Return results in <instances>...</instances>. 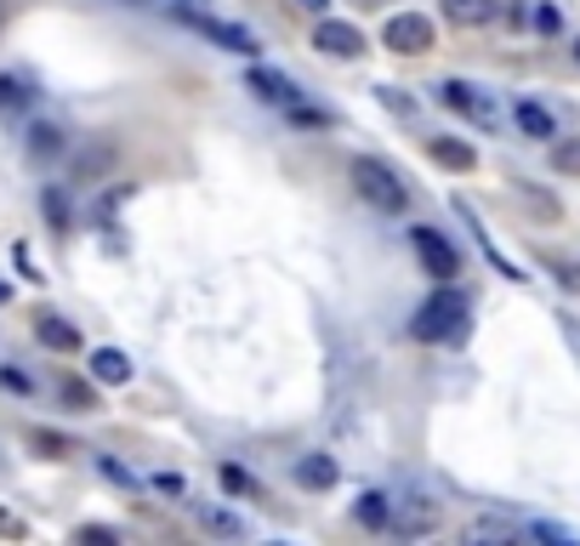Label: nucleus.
<instances>
[{
    "label": "nucleus",
    "mask_w": 580,
    "mask_h": 546,
    "mask_svg": "<svg viewBox=\"0 0 580 546\" xmlns=\"http://www.w3.org/2000/svg\"><path fill=\"white\" fill-rule=\"evenodd\" d=\"M574 63H580V41H574Z\"/></svg>",
    "instance_id": "35"
},
{
    "label": "nucleus",
    "mask_w": 580,
    "mask_h": 546,
    "mask_svg": "<svg viewBox=\"0 0 580 546\" xmlns=\"http://www.w3.org/2000/svg\"><path fill=\"white\" fill-rule=\"evenodd\" d=\"M199 529H205V535H228V540L245 535V524H239L233 512H222V506H199Z\"/></svg>",
    "instance_id": "21"
},
{
    "label": "nucleus",
    "mask_w": 580,
    "mask_h": 546,
    "mask_svg": "<svg viewBox=\"0 0 580 546\" xmlns=\"http://www.w3.org/2000/svg\"><path fill=\"white\" fill-rule=\"evenodd\" d=\"M34 336H41L52 353H75V348H80V330L68 325V319H57V314H41V319H34Z\"/></svg>",
    "instance_id": "16"
},
{
    "label": "nucleus",
    "mask_w": 580,
    "mask_h": 546,
    "mask_svg": "<svg viewBox=\"0 0 580 546\" xmlns=\"http://www.w3.org/2000/svg\"><path fill=\"white\" fill-rule=\"evenodd\" d=\"M171 18L188 23V29H199L205 41H217V46H228V52H239V57H256V52H262V41H256L251 29H239V23H222V18H211V12H199L194 0H188V7H177Z\"/></svg>",
    "instance_id": "3"
},
{
    "label": "nucleus",
    "mask_w": 580,
    "mask_h": 546,
    "mask_svg": "<svg viewBox=\"0 0 580 546\" xmlns=\"http://www.w3.org/2000/svg\"><path fill=\"white\" fill-rule=\"evenodd\" d=\"M518 535V524H506V518H472L467 529H461V540H472V546H484V540H512Z\"/></svg>",
    "instance_id": "20"
},
{
    "label": "nucleus",
    "mask_w": 580,
    "mask_h": 546,
    "mask_svg": "<svg viewBox=\"0 0 580 546\" xmlns=\"http://www.w3.org/2000/svg\"><path fill=\"white\" fill-rule=\"evenodd\" d=\"M348 183H353V194L370 205V211H382V217H398V211H409V188L398 183V171H393L387 160H375V154H359V160L348 165Z\"/></svg>",
    "instance_id": "2"
},
{
    "label": "nucleus",
    "mask_w": 580,
    "mask_h": 546,
    "mask_svg": "<svg viewBox=\"0 0 580 546\" xmlns=\"http://www.w3.org/2000/svg\"><path fill=\"white\" fill-rule=\"evenodd\" d=\"M472 330V302L461 291H438L416 307V319H409V336L427 341V348H461Z\"/></svg>",
    "instance_id": "1"
},
{
    "label": "nucleus",
    "mask_w": 580,
    "mask_h": 546,
    "mask_svg": "<svg viewBox=\"0 0 580 546\" xmlns=\"http://www.w3.org/2000/svg\"><path fill=\"white\" fill-rule=\"evenodd\" d=\"M23 149H29V160H41V165H46V160H57V154L68 149V131L52 125V120H34L29 136H23Z\"/></svg>",
    "instance_id": "12"
},
{
    "label": "nucleus",
    "mask_w": 580,
    "mask_h": 546,
    "mask_svg": "<svg viewBox=\"0 0 580 546\" xmlns=\"http://www.w3.org/2000/svg\"><path fill=\"white\" fill-rule=\"evenodd\" d=\"M529 535H535V540H569V535H563V529H552V524H529Z\"/></svg>",
    "instance_id": "31"
},
{
    "label": "nucleus",
    "mask_w": 580,
    "mask_h": 546,
    "mask_svg": "<svg viewBox=\"0 0 580 546\" xmlns=\"http://www.w3.org/2000/svg\"><path fill=\"white\" fill-rule=\"evenodd\" d=\"M427 154H433L438 165H450V171H472V165H478V154L461 143V136H433Z\"/></svg>",
    "instance_id": "18"
},
{
    "label": "nucleus",
    "mask_w": 580,
    "mask_h": 546,
    "mask_svg": "<svg viewBox=\"0 0 580 546\" xmlns=\"http://www.w3.org/2000/svg\"><path fill=\"white\" fill-rule=\"evenodd\" d=\"M41 205H46V217H52V228H68V199H63L57 188H46V194H41Z\"/></svg>",
    "instance_id": "24"
},
{
    "label": "nucleus",
    "mask_w": 580,
    "mask_h": 546,
    "mask_svg": "<svg viewBox=\"0 0 580 546\" xmlns=\"http://www.w3.org/2000/svg\"><path fill=\"white\" fill-rule=\"evenodd\" d=\"M0 387H12V393H29V375H23V370H0Z\"/></svg>",
    "instance_id": "29"
},
{
    "label": "nucleus",
    "mask_w": 580,
    "mask_h": 546,
    "mask_svg": "<svg viewBox=\"0 0 580 546\" xmlns=\"http://www.w3.org/2000/svg\"><path fill=\"white\" fill-rule=\"evenodd\" d=\"M245 86H251L262 102H273V109H291V102H296L291 75H280V68H267V63H256V68H251V75H245Z\"/></svg>",
    "instance_id": "9"
},
{
    "label": "nucleus",
    "mask_w": 580,
    "mask_h": 546,
    "mask_svg": "<svg viewBox=\"0 0 580 546\" xmlns=\"http://www.w3.org/2000/svg\"><path fill=\"white\" fill-rule=\"evenodd\" d=\"M63 404L80 410V416H91V410H97V393H91L86 382H63Z\"/></svg>",
    "instance_id": "23"
},
{
    "label": "nucleus",
    "mask_w": 580,
    "mask_h": 546,
    "mask_svg": "<svg viewBox=\"0 0 580 546\" xmlns=\"http://www.w3.org/2000/svg\"><path fill=\"white\" fill-rule=\"evenodd\" d=\"M552 171L558 177H580V136H552Z\"/></svg>",
    "instance_id": "22"
},
{
    "label": "nucleus",
    "mask_w": 580,
    "mask_h": 546,
    "mask_svg": "<svg viewBox=\"0 0 580 546\" xmlns=\"http://www.w3.org/2000/svg\"><path fill=\"white\" fill-rule=\"evenodd\" d=\"M97 467H102V472H109V478H114V484H125V490H136V472H131V467H120L114 456H97Z\"/></svg>",
    "instance_id": "25"
},
{
    "label": "nucleus",
    "mask_w": 580,
    "mask_h": 546,
    "mask_svg": "<svg viewBox=\"0 0 580 546\" xmlns=\"http://www.w3.org/2000/svg\"><path fill=\"white\" fill-rule=\"evenodd\" d=\"M154 490H160V495H188V484H183L177 472H154Z\"/></svg>",
    "instance_id": "27"
},
{
    "label": "nucleus",
    "mask_w": 580,
    "mask_h": 546,
    "mask_svg": "<svg viewBox=\"0 0 580 546\" xmlns=\"http://www.w3.org/2000/svg\"><path fill=\"white\" fill-rule=\"evenodd\" d=\"M336 478H341L336 456H302L296 461V484L302 490H336Z\"/></svg>",
    "instance_id": "15"
},
{
    "label": "nucleus",
    "mask_w": 580,
    "mask_h": 546,
    "mask_svg": "<svg viewBox=\"0 0 580 546\" xmlns=\"http://www.w3.org/2000/svg\"><path fill=\"white\" fill-rule=\"evenodd\" d=\"M0 535H7V540H18V535H23V518H12L7 506H0Z\"/></svg>",
    "instance_id": "30"
},
{
    "label": "nucleus",
    "mask_w": 580,
    "mask_h": 546,
    "mask_svg": "<svg viewBox=\"0 0 580 546\" xmlns=\"http://www.w3.org/2000/svg\"><path fill=\"white\" fill-rule=\"evenodd\" d=\"M80 540H102V546H114L120 540V529H102V524H86V529H75Z\"/></svg>",
    "instance_id": "28"
},
{
    "label": "nucleus",
    "mask_w": 580,
    "mask_h": 546,
    "mask_svg": "<svg viewBox=\"0 0 580 546\" xmlns=\"http://www.w3.org/2000/svg\"><path fill=\"white\" fill-rule=\"evenodd\" d=\"M353 518H359L364 529H393V501L370 490V495H359V501H353Z\"/></svg>",
    "instance_id": "19"
},
{
    "label": "nucleus",
    "mask_w": 580,
    "mask_h": 546,
    "mask_svg": "<svg viewBox=\"0 0 580 546\" xmlns=\"http://www.w3.org/2000/svg\"><path fill=\"white\" fill-rule=\"evenodd\" d=\"M382 102H387L393 114H409V97H398V91H382Z\"/></svg>",
    "instance_id": "32"
},
{
    "label": "nucleus",
    "mask_w": 580,
    "mask_h": 546,
    "mask_svg": "<svg viewBox=\"0 0 580 546\" xmlns=\"http://www.w3.org/2000/svg\"><path fill=\"white\" fill-rule=\"evenodd\" d=\"M91 382L125 387V382H131V359H125L120 348H97V353H91Z\"/></svg>",
    "instance_id": "14"
},
{
    "label": "nucleus",
    "mask_w": 580,
    "mask_h": 546,
    "mask_svg": "<svg viewBox=\"0 0 580 546\" xmlns=\"http://www.w3.org/2000/svg\"><path fill=\"white\" fill-rule=\"evenodd\" d=\"M285 114H291V125H330V114H325V109H302V102H291Z\"/></svg>",
    "instance_id": "26"
},
{
    "label": "nucleus",
    "mask_w": 580,
    "mask_h": 546,
    "mask_svg": "<svg viewBox=\"0 0 580 546\" xmlns=\"http://www.w3.org/2000/svg\"><path fill=\"white\" fill-rule=\"evenodd\" d=\"M438 7L456 29H490L501 18V0H438Z\"/></svg>",
    "instance_id": "11"
},
{
    "label": "nucleus",
    "mask_w": 580,
    "mask_h": 546,
    "mask_svg": "<svg viewBox=\"0 0 580 546\" xmlns=\"http://www.w3.org/2000/svg\"><path fill=\"white\" fill-rule=\"evenodd\" d=\"M382 41H387V52H398V57H422V52H433V18L398 12V18H387Z\"/></svg>",
    "instance_id": "5"
},
{
    "label": "nucleus",
    "mask_w": 580,
    "mask_h": 546,
    "mask_svg": "<svg viewBox=\"0 0 580 546\" xmlns=\"http://www.w3.org/2000/svg\"><path fill=\"white\" fill-rule=\"evenodd\" d=\"M29 109H34V86L7 68V75H0V114L18 120V114H29Z\"/></svg>",
    "instance_id": "17"
},
{
    "label": "nucleus",
    "mask_w": 580,
    "mask_h": 546,
    "mask_svg": "<svg viewBox=\"0 0 580 546\" xmlns=\"http://www.w3.org/2000/svg\"><path fill=\"white\" fill-rule=\"evenodd\" d=\"M433 91H438L444 109L467 114L472 125H484V131H495V125H501V102H495L490 91H478V86H467V80H438Z\"/></svg>",
    "instance_id": "4"
},
{
    "label": "nucleus",
    "mask_w": 580,
    "mask_h": 546,
    "mask_svg": "<svg viewBox=\"0 0 580 546\" xmlns=\"http://www.w3.org/2000/svg\"><path fill=\"white\" fill-rule=\"evenodd\" d=\"M296 7H302V12H325V7H330V0H296Z\"/></svg>",
    "instance_id": "33"
},
{
    "label": "nucleus",
    "mask_w": 580,
    "mask_h": 546,
    "mask_svg": "<svg viewBox=\"0 0 580 546\" xmlns=\"http://www.w3.org/2000/svg\"><path fill=\"white\" fill-rule=\"evenodd\" d=\"M512 120H518V131L535 136V143H552V136H558L552 109H546V102H535V97H518V102H512Z\"/></svg>",
    "instance_id": "10"
},
{
    "label": "nucleus",
    "mask_w": 580,
    "mask_h": 546,
    "mask_svg": "<svg viewBox=\"0 0 580 546\" xmlns=\"http://www.w3.org/2000/svg\"><path fill=\"white\" fill-rule=\"evenodd\" d=\"M409 245H416V262L433 273V280H450V273H461L456 245H450V239H444L438 228H409Z\"/></svg>",
    "instance_id": "6"
},
{
    "label": "nucleus",
    "mask_w": 580,
    "mask_h": 546,
    "mask_svg": "<svg viewBox=\"0 0 580 546\" xmlns=\"http://www.w3.org/2000/svg\"><path fill=\"white\" fill-rule=\"evenodd\" d=\"M7 296H12V291H7V285H0V302H7Z\"/></svg>",
    "instance_id": "34"
},
{
    "label": "nucleus",
    "mask_w": 580,
    "mask_h": 546,
    "mask_svg": "<svg viewBox=\"0 0 580 546\" xmlns=\"http://www.w3.org/2000/svg\"><path fill=\"white\" fill-rule=\"evenodd\" d=\"M393 529L398 535H433L438 529V512L427 501H393Z\"/></svg>",
    "instance_id": "13"
},
{
    "label": "nucleus",
    "mask_w": 580,
    "mask_h": 546,
    "mask_svg": "<svg viewBox=\"0 0 580 546\" xmlns=\"http://www.w3.org/2000/svg\"><path fill=\"white\" fill-rule=\"evenodd\" d=\"M114 160H120V149L109 143V136H91V143L75 154V183H102L114 171Z\"/></svg>",
    "instance_id": "8"
},
{
    "label": "nucleus",
    "mask_w": 580,
    "mask_h": 546,
    "mask_svg": "<svg viewBox=\"0 0 580 546\" xmlns=\"http://www.w3.org/2000/svg\"><path fill=\"white\" fill-rule=\"evenodd\" d=\"M314 46H319L325 57H364V34H359L353 23L319 18V29H314Z\"/></svg>",
    "instance_id": "7"
}]
</instances>
